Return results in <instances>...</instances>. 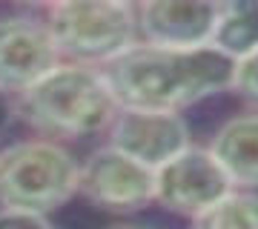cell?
I'll return each mask as SVG.
<instances>
[{
  "label": "cell",
  "instance_id": "1",
  "mask_svg": "<svg viewBox=\"0 0 258 229\" xmlns=\"http://www.w3.org/2000/svg\"><path fill=\"white\" fill-rule=\"evenodd\" d=\"M235 60L221 49H164L135 43L103 66V78L120 109L181 112L232 89Z\"/></svg>",
  "mask_w": 258,
  "mask_h": 229
},
{
  "label": "cell",
  "instance_id": "2",
  "mask_svg": "<svg viewBox=\"0 0 258 229\" xmlns=\"http://www.w3.org/2000/svg\"><path fill=\"white\" fill-rule=\"evenodd\" d=\"M118 109L103 72L83 63H60L20 95V115L26 123L52 137L95 135L112 126Z\"/></svg>",
  "mask_w": 258,
  "mask_h": 229
},
{
  "label": "cell",
  "instance_id": "3",
  "mask_svg": "<svg viewBox=\"0 0 258 229\" xmlns=\"http://www.w3.org/2000/svg\"><path fill=\"white\" fill-rule=\"evenodd\" d=\"M81 186V166L60 143L23 140L0 152L3 209L46 215L66 203Z\"/></svg>",
  "mask_w": 258,
  "mask_h": 229
},
{
  "label": "cell",
  "instance_id": "4",
  "mask_svg": "<svg viewBox=\"0 0 258 229\" xmlns=\"http://www.w3.org/2000/svg\"><path fill=\"white\" fill-rule=\"evenodd\" d=\"M46 26L60 55L106 66L135 46L138 9L118 0H63L49 6Z\"/></svg>",
  "mask_w": 258,
  "mask_h": 229
},
{
  "label": "cell",
  "instance_id": "5",
  "mask_svg": "<svg viewBox=\"0 0 258 229\" xmlns=\"http://www.w3.org/2000/svg\"><path fill=\"white\" fill-rule=\"evenodd\" d=\"M235 186L210 149H184L155 172V201L169 212L198 218Z\"/></svg>",
  "mask_w": 258,
  "mask_h": 229
},
{
  "label": "cell",
  "instance_id": "6",
  "mask_svg": "<svg viewBox=\"0 0 258 229\" xmlns=\"http://www.w3.org/2000/svg\"><path fill=\"white\" fill-rule=\"evenodd\" d=\"M78 192L98 209L138 212L155 201V172L115 146H103L81 166Z\"/></svg>",
  "mask_w": 258,
  "mask_h": 229
},
{
  "label": "cell",
  "instance_id": "7",
  "mask_svg": "<svg viewBox=\"0 0 258 229\" xmlns=\"http://www.w3.org/2000/svg\"><path fill=\"white\" fill-rule=\"evenodd\" d=\"M57 66L60 52L46 20L0 18V92L23 95Z\"/></svg>",
  "mask_w": 258,
  "mask_h": 229
},
{
  "label": "cell",
  "instance_id": "8",
  "mask_svg": "<svg viewBox=\"0 0 258 229\" xmlns=\"http://www.w3.org/2000/svg\"><path fill=\"white\" fill-rule=\"evenodd\" d=\"M109 146L158 172L164 164L189 149V129L178 112L118 109L109 126Z\"/></svg>",
  "mask_w": 258,
  "mask_h": 229
},
{
  "label": "cell",
  "instance_id": "9",
  "mask_svg": "<svg viewBox=\"0 0 258 229\" xmlns=\"http://www.w3.org/2000/svg\"><path fill=\"white\" fill-rule=\"evenodd\" d=\"M221 3L210 0H147L138 6L144 43L164 49H207L215 40Z\"/></svg>",
  "mask_w": 258,
  "mask_h": 229
},
{
  "label": "cell",
  "instance_id": "10",
  "mask_svg": "<svg viewBox=\"0 0 258 229\" xmlns=\"http://www.w3.org/2000/svg\"><path fill=\"white\" fill-rule=\"evenodd\" d=\"M210 152L232 186H241L244 192L258 189V115L230 118L215 132Z\"/></svg>",
  "mask_w": 258,
  "mask_h": 229
},
{
  "label": "cell",
  "instance_id": "11",
  "mask_svg": "<svg viewBox=\"0 0 258 229\" xmlns=\"http://www.w3.org/2000/svg\"><path fill=\"white\" fill-rule=\"evenodd\" d=\"M212 46L232 60L258 52V0L221 3V18Z\"/></svg>",
  "mask_w": 258,
  "mask_h": 229
},
{
  "label": "cell",
  "instance_id": "12",
  "mask_svg": "<svg viewBox=\"0 0 258 229\" xmlns=\"http://www.w3.org/2000/svg\"><path fill=\"white\" fill-rule=\"evenodd\" d=\"M195 229H258V195L232 189L224 201L195 218Z\"/></svg>",
  "mask_w": 258,
  "mask_h": 229
},
{
  "label": "cell",
  "instance_id": "13",
  "mask_svg": "<svg viewBox=\"0 0 258 229\" xmlns=\"http://www.w3.org/2000/svg\"><path fill=\"white\" fill-rule=\"evenodd\" d=\"M232 89L241 98L258 103V52L235 60V72H232Z\"/></svg>",
  "mask_w": 258,
  "mask_h": 229
},
{
  "label": "cell",
  "instance_id": "14",
  "mask_svg": "<svg viewBox=\"0 0 258 229\" xmlns=\"http://www.w3.org/2000/svg\"><path fill=\"white\" fill-rule=\"evenodd\" d=\"M0 229H52V223L35 212L0 209Z\"/></svg>",
  "mask_w": 258,
  "mask_h": 229
},
{
  "label": "cell",
  "instance_id": "15",
  "mask_svg": "<svg viewBox=\"0 0 258 229\" xmlns=\"http://www.w3.org/2000/svg\"><path fill=\"white\" fill-rule=\"evenodd\" d=\"M12 118V103H9V95L6 92H0V129L9 123Z\"/></svg>",
  "mask_w": 258,
  "mask_h": 229
},
{
  "label": "cell",
  "instance_id": "16",
  "mask_svg": "<svg viewBox=\"0 0 258 229\" xmlns=\"http://www.w3.org/2000/svg\"><path fill=\"white\" fill-rule=\"evenodd\" d=\"M115 229H141V226H115Z\"/></svg>",
  "mask_w": 258,
  "mask_h": 229
}]
</instances>
